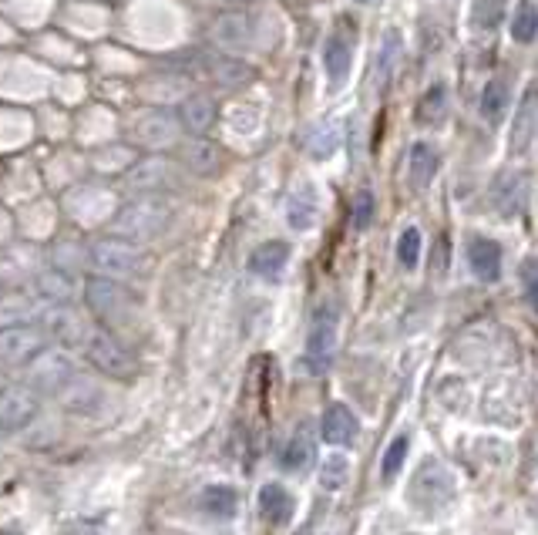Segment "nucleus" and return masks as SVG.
I'll return each instance as SVG.
<instances>
[{
  "label": "nucleus",
  "mask_w": 538,
  "mask_h": 535,
  "mask_svg": "<svg viewBox=\"0 0 538 535\" xmlns=\"http://www.w3.org/2000/svg\"><path fill=\"white\" fill-rule=\"evenodd\" d=\"M458 505V475L448 465L428 458L407 482V509L424 519H441Z\"/></svg>",
  "instance_id": "nucleus-1"
},
{
  "label": "nucleus",
  "mask_w": 538,
  "mask_h": 535,
  "mask_svg": "<svg viewBox=\"0 0 538 535\" xmlns=\"http://www.w3.org/2000/svg\"><path fill=\"white\" fill-rule=\"evenodd\" d=\"M169 219H172L169 202L155 196H142V199L125 202V206L115 212L111 229H115L118 239H128V243H148V239H155L169 226Z\"/></svg>",
  "instance_id": "nucleus-2"
},
{
  "label": "nucleus",
  "mask_w": 538,
  "mask_h": 535,
  "mask_svg": "<svg viewBox=\"0 0 538 535\" xmlns=\"http://www.w3.org/2000/svg\"><path fill=\"white\" fill-rule=\"evenodd\" d=\"M340 334V310L333 300H320L310 317V334H306V367L313 374H323L333 364Z\"/></svg>",
  "instance_id": "nucleus-3"
},
{
  "label": "nucleus",
  "mask_w": 538,
  "mask_h": 535,
  "mask_svg": "<svg viewBox=\"0 0 538 535\" xmlns=\"http://www.w3.org/2000/svg\"><path fill=\"white\" fill-rule=\"evenodd\" d=\"M85 357L91 361L95 371H101L105 377H115V381H128V377L138 374V364L128 350L118 344L115 334H108L105 327H91L85 330Z\"/></svg>",
  "instance_id": "nucleus-4"
},
{
  "label": "nucleus",
  "mask_w": 538,
  "mask_h": 535,
  "mask_svg": "<svg viewBox=\"0 0 538 535\" xmlns=\"http://www.w3.org/2000/svg\"><path fill=\"white\" fill-rule=\"evenodd\" d=\"M91 266L105 276V280H125L142 270V253L128 239H98L91 246Z\"/></svg>",
  "instance_id": "nucleus-5"
},
{
  "label": "nucleus",
  "mask_w": 538,
  "mask_h": 535,
  "mask_svg": "<svg viewBox=\"0 0 538 535\" xmlns=\"http://www.w3.org/2000/svg\"><path fill=\"white\" fill-rule=\"evenodd\" d=\"M48 347V334L31 320H14L0 327V361L4 364H27Z\"/></svg>",
  "instance_id": "nucleus-6"
},
{
  "label": "nucleus",
  "mask_w": 538,
  "mask_h": 535,
  "mask_svg": "<svg viewBox=\"0 0 538 535\" xmlns=\"http://www.w3.org/2000/svg\"><path fill=\"white\" fill-rule=\"evenodd\" d=\"M37 411H41V398L34 394V387L7 384L0 391V431H7V435L24 431L37 418Z\"/></svg>",
  "instance_id": "nucleus-7"
},
{
  "label": "nucleus",
  "mask_w": 538,
  "mask_h": 535,
  "mask_svg": "<svg viewBox=\"0 0 538 535\" xmlns=\"http://www.w3.org/2000/svg\"><path fill=\"white\" fill-rule=\"evenodd\" d=\"M85 297H88V307L95 313L98 320H105V324H122L128 317V310H132V300H128V293L118 287L115 280H91L85 287Z\"/></svg>",
  "instance_id": "nucleus-8"
},
{
  "label": "nucleus",
  "mask_w": 538,
  "mask_h": 535,
  "mask_svg": "<svg viewBox=\"0 0 538 535\" xmlns=\"http://www.w3.org/2000/svg\"><path fill=\"white\" fill-rule=\"evenodd\" d=\"M491 206L502 219L522 216L528 206V175L518 169H508L491 182Z\"/></svg>",
  "instance_id": "nucleus-9"
},
{
  "label": "nucleus",
  "mask_w": 538,
  "mask_h": 535,
  "mask_svg": "<svg viewBox=\"0 0 538 535\" xmlns=\"http://www.w3.org/2000/svg\"><path fill=\"white\" fill-rule=\"evenodd\" d=\"M74 377V364L64 350H48L44 347L41 354L31 361V384L41 387V391H54L58 394L64 384Z\"/></svg>",
  "instance_id": "nucleus-10"
},
{
  "label": "nucleus",
  "mask_w": 538,
  "mask_h": 535,
  "mask_svg": "<svg viewBox=\"0 0 538 535\" xmlns=\"http://www.w3.org/2000/svg\"><path fill=\"white\" fill-rule=\"evenodd\" d=\"M212 41H216L222 51H246L249 44L256 41L253 17L243 11H229L216 17V24H212Z\"/></svg>",
  "instance_id": "nucleus-11"
},
{
  "label": "nucleus",
  "mask_w": 538,
  "mask_h": 535,
  "mask_svg": "<svg viewBox=\"0 0 538 535\" xmlns=\"http://www.w3.org/2000/svg\"><path fill=\"white\" fill-rule=\"evenodd\" d=\"M58 401L71 414H95L98 408H105V391H101V384L88 381V377H71L58 391Z\"/></svg>",
  "instance_id": "nucleus-12"
},
{
  "label": "nucleus",
  "mask_w": 538,
  "mask_h": 535,
  "mask_svg": "<svg viewBox=\"0 0 538 535\" xmlns=\"http://www.w3.org/2000/svg\"><path fill=\"white\" fill-rule=\"evenodd\" d=\"M172 182H175V169H172V162H165V159H145L128 172V189L142 192V196L169 189Z\"/></svg>",
  "instance_id": "nucleus-13"
},
{
  "label": "nucleus",
  "mask_w": 538,
  "mask_h": 535,
  "mask_svg": "<svg viewBox=\"0 0 538 535\" xmlns=\"http://www.w3.org/2000/svg\"><path fill=\"white\" fill-rule=\"evenodd\" d=\"M175 118H179V128H185L192 138H202L212 125H216V101L209 95H189V98H182L179 115Z\"/></svg>",
  "instance_id": "nucleus-14"
},
{
  "label": "nucleus",
  "mask_w": 538,
  "mask_h": 535,
  "mask_svg": "<svg viewBox=\"0 0 538 535\" xmlns=\"http://www.w3.org/2000/svg\"><path fill=\"white\" fill-rule=\"evenodd\" d=\"M135 135L148 149H165V145H172L175 135H179V118H172L169 112H148L138 118Z\"/></svg>",
  "instance_id": "nucleus-15"
},
{
  "label": "nucleus",
  "mask_w": 538,
  "mask_h": 535,
  "mask_svg": "<svg viewBox=\"0 0 538 535\" xmlns=\"http://www.w3.org/2000/svg\"><path fill=\"white\" fill-rule=\"evenodd\" d=\"M538 138V85L525 91L522 108H518L515 118V132H512V155H522L535 145Z\"/></svg>",
  "instance_id": "nucleus-16"
},
{
  "label": "nucleus",
  "mask_w": 538,
  "mask_h": 535,
  "mask_svg": "<svg viewBox=\"0 0 538 535\" xmlns=\"http://www.w3.org/2000/svg\"><path fill=\"white\" fill-rule=\"evenodd\" d=\"M323 64H327V75L333 88H340L350 78V64H354V38L347 31L330 34L327 48H323Z\"/></svg>",
  "instance_id": "nucleus-17"
},
{
  "label": "nucleus",
  "mask_w": 538,
  "mask_h": 535,
  "mask_svg": "<svg viewBox=\"0 0 538 535\" xmlns=\"http://www.w3.org/2000/svg\"><path fill=\"white\" fill-rule=\"evenodd\" d=\"M320 216V199L313 186H296L286 199V223H290L296 233H306V229L317 226Z\"/></svg>",
  "instance_id": "nucleus-18"
},
{
  "label": "nucleus",
  "mask_w": 538,
  "mask_h": 535,
  "mask_svg": "<svg viewBox=\"0 0 538 535\" xmlns=\"http://www.w3.org/2000/svg\"><path fill=\"white\" fill-rule=\"evenodd\" d=\"M468 263H471V273L478 276L481 283H495L502 276V249H498L495 239H471L468 246Z\"/></svg>",
  "instance_id": "nucleus-19"
},
{
  "label": "nucleus",
  "mask_w": 538,
  "mask_h": 535,
  "mask_svg": "<svg viewBox=\"0 0 538 535\" xmlns=\"http://www.w3.org/2000/svg\"><path fill=\"white\" fill-rule=\"evenodd\" d=\"M320 431L330 445H354L357 435H360V424H357L354 411H350L347 404H330L327 414H323Z\"/></svg>",
  "instance_id": "nucleus-20"
},
{
  "label": "nucleus",
  "mask_w": 538,
  "mask_h": 535,
  "mask_svg": "<svg viewBox=\"0 0 538 535\" xmlns=\"http://www.w3.org/2000/svg\"><path fill=\"white\" fill-rule=\"evenodd\" d=\"M286 263H290V243H283V239H269V243L256 246L249 253V273L263 276V280L280 276Z\"/></svg>",
  "instance_id": "nucleus-21"
},
{
  "label": "nucleus",
  "mask_w": 538,
  "mask_h": 535,
  "mask_svg": "<svg viewBox=\"0 0 538 535\" xmlns=\"http://www.w3.org/2000/svg\"><path fill=\"white\" fill-rule=\"evenodd\" d=\"M259 512L266 515V522L286 525V522L293 519V512H296V498H293L290 488L269 482V485L259 488Z\"/></svg>",
  "instance_id": "nucleus-22"
},
{
  "label": "nucleus",
  "mask_w": 538,
  "mask_h": 535,
  "mask_svg": "<svg viewBox=\"0 0 538 535\" xmlns=\"http://www.w3.org/2000/svg\"><path fill=\"white\" fill-rule=\"evenodd\" d=\"M401 54H404L401 31H384V38H380V48H377V61H374L377 88L391 85V78L397 75V68H401Z\"/></svg>",
  "instance_id": "nucleus-23"
},
{
  "label": "nucleus",
  "mask_w": 538,
  "mask_h": 535,
  "mask_svg": "<svg viewBox=\"0 0 538 535\" xmlns=\"http://www.w3.org/2000/svg\"><path fill=\"white\" fill-rule=\"evenodd\" d=\"M313 458H317V445H313L310 428L303 424V428H296V435L286 441V448L280 455V465H283V472L300 475V472H306V468L313 465Z\"/></svg>",
  "instance_id": "nucleus-24"
},
{
  "label": "nucleus",
  "mask_w": 538,
  "mask_h": 535,
  "mask_svg": "<svg viewBox=\"0 0 538 535\" xmlns=\"http://www.w3.org/2000/svg\"><path fill=\"white\" fill-rule=\"evenodd\" d=\"M206 71H209V78L222 88H239L253 78V68H249L243 58H236V54H212V58L206 61Z\"/></svg>",
  "instance_id": "nucleus-25"
},
{
  "label": "nucleus",
  "mask_w": 538,
  "mask_h": 535,
  "mask_svg": "<svg viewBox=\"0 0 538 535\" xmlns=\"http://www.w3.org/2000/svg\"><path fill=\"white\" fill-rule=\"evenodd\" d=\"M34 297H41L51 307H68V300L74 297V283L68 270H48L34 276Z\"/></svg>",
  "instance_id": "nucleus-26"
},
{
  "label": "nucleus",
  "mask_w": 538,
  "mask_h": 535,
  "mask_svg": "<svg viewBox=\"0 0 538 535\" xmlns=\"http://www.w3.org/2000/svg\"><path fill=\"white\" fill-rule=\"evenodd\" d=\"M199 509L212 515V519H233L239 509V495L229 485H209L199 495Z\"/></svg>",
  "instance_id": "nucleus-27"
},
{
  "label": "nucleus",
  "mask_w": 538,
  "mask_h": 535,
  "mask_svg": "<svg viewBox=\"0 0 538 535\" xmlns=\"http://www.w3.org/2000/svg\"><path fill=\"white\" fill-rule=\"evenodd\" d=\"M438 152L431 149L428 142H417L411 145V159H407V172H411V182L417 189H424L428 182L438 175Z\"/></svg>",
  "instance_id": "nucleus-28"
},
{
  "label": "nucleus",
  "mask_w": 538,
  "mask_h": 535,
  "mask_svg": "<svg viewBox=\"0 0 538 535\" xmlns=\"http://www.w3.org/2000/svg\"><path fill=\"white\" fill-rule=\"evenodd\" d=\"M182 162L196 175H216L219 172V149L206 138H192L182 149Z\"/></svg>",
  "instance_id": "nucleus-29"
},
{
  "label": "nucleus",
  "mask_w": 538,
  "mask_h": 535,
  "mask_svg": "<svg viewBox=\"0 0 538 535\" xmlns=\"http://www.w3.org/2000/svg\"><path fill=\"white\" fill-rule=\"evenodd\" d=\"M317 482H320V488H327V492H340V488L350 482V458L343 455V451L327 455L320 461Z\"/></svg>",
  "instance_id": "nucleus-30"
},
{
  "label": "nucleus",
  "mask_w": 538,
  "mask_h": 535,
  "mask_svg": "<svg viewBox=\"0 0 538 535\" xmlns=\"http://www.w3.org/2000/svg\"><path fill=\"white\" fill-rule=\"evenodd\" d=\"M44 324H48V337H64V340L78 337V340H85V327H81L78 313L68 310V307H51L48 313H44Z\"/></svg>",
  "instance_id": "nucleus-31"
},
{
  "label": "nucleus",
  "mask_w": 538,
  "mask_h": 535,
  "mask_svg": "<svg viewBox=\"0 0 538 535\" xmlns=\"http://www.w3.org/2000/svg\"><path fill=\"white\" fill-rule=\"evenodd\" d=\"M508 101H512V91H508L505 81H488L485 85V95H481V115H485V122L498 125L502 122V115L508 112Z\"/></svg>",
  "instance_id": "nucleus-32"
},
{
  "label": "nucleus",
  "mask_w": 538,
  "mask_h": 535,
  "mask_svg": "<svg viewBox=\"0 0 538 535\" xmlns=\"http://www.w3.org/2000/svg\"><path fill=\"white\" fill-rule=\"evenodd\" d=\"M512 38L518 44H532L538 38V4H535V0H522V4L515 7Z\"/></svg>",
  "instance_id": "nucleus-33"
},
{
  "label": "nucleus",
  "mask_w": 538,
  "mask_h": 535,
  "mask_svg": "<svg viewBox=\"0 0 538 535\" xmlns=\"http://www.w3.org/2000/svg\"><path fill=\"white\" fill-rule=\"evenodd\" d=\"M444 115H448V91L444 85H434L428 88V95L421 98V105H417V122L421 125H441Z\"/></svg>",
  "instance_id": "nucleus-34"
},
{
  "label": "nucleus",
  "mask_w": 538,
  "mask_h": 535,
  "mask_svg": "<svg viewBox=\"0 0 538 535\" xmlns=\"http://www.w3.org/2000/svg\"><path fill=\"white\" fill-rule=\"evenodd\" d=\"M337 145H340V128L330 122L310 128V135H306V152H310L313 159H330V155L337 152Z\"/></svg>",
  "instance_id": "nucleus-35"
},
{
  "label": "nucleus",
  "mask_w": 538,
  "mask_h": 535,
  "mask_svg": "<svg viewBox=\"0 0 538 535\" xmlns=\"http://www.w3.org/2000/svg\"><path fill=\"white\" fill-rule=\"evenodd\" d=\"M421 229L417 226H407L401 239H397V263L404 266V270H417V263H421Z\"/></svg>",
  "instance_id": "nucleus-36"
},
{
  "label": "nucleus",
  "mask_w": 538,
  "mask_h": 535,
  "mask_svg": "<svg viewBox=\"0 0 538 535\" xmlns=\"http://www.w3.org/2000/svg\"><path fill=\"white\" fill-rule=\"evenodd\" d=\"M404 458H407V438L397 435L391 445H387L384 461H380V478H384V482H394L397 472L404 468Z\"/></svg>",
  "instance_id": "nucleus-37"
},
{
  "label": "nucleus",
  "mask_w": 538,
  "mask_h": 535,
  "mask_svg": "<svg viewBox=\"0 0 538 535\" xmlns=\"http://www.w3.org/2000/svg\"><path fill=\"white\" fill-rule=\"evenodd\" d=\"M502 17V0H471V27L491 31Z\"/></svg>",
  "instance_id": "nucleus-38"
},
{
  "label": "nucleus",
  "mask_w": 538,
  "mask_h": 535,
  "mask_svg": "<svg viewBox=\"0 0 538 535\" xmlns=\"http://www.w3.org/2000/svg\"><path fill=\"white\" fill-rule=\"evenodd\" d=\"M370 216H374V196H370V189H360L354 199V226H370Z\"/></svg>",
  "instance_id": "nucleus-39"
},
{
  "label": "nucleus",
  "mask_w": 538,
  "mask_h": 535,
  "mask_svg": "<svg viewBox=\"0 0 538 535\" xmlns=\"http://www.w3.org/2000/svg\"><path fill=\"white\" fill-rule=\"evenodd\" d=\"M522 283H525V293L528 300H532V307L538 310V260L522 263Z\"/></svg>",
  "instance_id": "nucleus-40"
},
{
  "label": "nucleus",
  "mask_w": 538,
  "mask_h": 535,
  "mask_svg": "<svg viewBox=\"0 0 538 535\" xmlns=\"http://www.w3.org/2000/svg\"><path fill=\"white\" fill-rule=\"evenodd\" d=\"M4 387H7V384H4V374H0V391H4Z\"/></svg>",
  "instance_id": "nucleus-41"
},
{
  "label": "nucleus",
  "mask_w": 538,
  "mask_h": 535,
  "mask_svg": "<svg viewBox=\"0 0 538 535\" xmlns=\"http://www.w3.org/2000/svg\"><path fill=\"white\" fill-rule=\"evenodd\" d=\"M360 4H370V0H360Z\"/></svg>",
  "instance_id": "nucleus-42"
}]
</instances>
